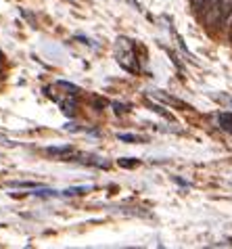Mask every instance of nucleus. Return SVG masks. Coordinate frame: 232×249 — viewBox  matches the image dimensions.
I'll use <instances>...</instances> for the list:
<instances>
[{"mask_svg": "<svg viewBox=\"0 0 232 249\" xmlns=\"http://www.w3.org/2000/svg\"><path fill=\"white\" fill-rule=\"evenodd\" d=\"M232 15V0H220L214 9H209L205 15V23L207 25H222L228 21V17Z\"/></svg>", "mask_w": 232, "mask_h": 249, "instance_id": "obj_1", "label": "nucleus"}, {"mask_svg": "<svg viewBox=\"0 0 232 249\" xmlns=\"http://www.w3.org/2000/svg\"><path fill=\"white\" fill-rule=\"evenodd\" d=\"M220 126L224 128V130H228V132H232V115H228V113H220Z\"/></svg>", "mask_w": 232, "mask_h": 249, "instance_id": "obj_2", "label": "nucleus"}, {"mask_svg": "<svg viewBox=\"0 0 232 249\" xmlns=\"http://www.w3.org/2000/svg\"><path fill=\"white\" fill-rule=\"evenodd\" d=\"M46 151H49V153H59L61 155V153H69L71 149L69 147H50V149H46Z\"/></svg>", "mask_w": 232, "mask_h": 249, "instance_id": "obj_3", "label": "nucleus"}, {"mask_svg": "<svg viewBox=\"0 0 232 249\" xmlns=\"http://www.w3.org/2000/svg\"><path fill=\"white\" fill-rule=\"evenodd\" d=\"M119 138H121V141H128V142H136V141H138V138L132 136V134H119Z\"/></svg>", "mask_w": 232, "mask_h": 249, "instance_id": "obj_4", "label": "nucleus"}]
</instances>
